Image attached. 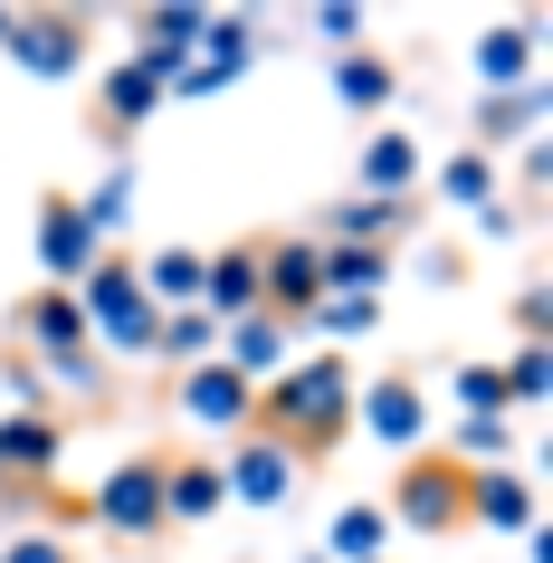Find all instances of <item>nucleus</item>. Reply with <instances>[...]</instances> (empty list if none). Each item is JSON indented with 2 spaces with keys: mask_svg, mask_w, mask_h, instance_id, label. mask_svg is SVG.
Wrapping results in <instances>:
<instances>
[{
  "mask_svg": "<svg viewBox=\"0 0 553 563\" xmlns=\"http://www.w3.org/2000/svg\"><path fill=\"white\" fill-rule=\"evenodd\" d=\"M324 306V249L306 230H277L258 239V316H277V325H306Z\"/></svg>",
  "mask_w": 553,
  "mask_h": 563,
  "instance_id": "obj_5",
  "label": "nucleus"
},
{
  "mask_svg": "<svg viewBox=\"0 0 553 563\" xmlns=\"http://www.w3.org/2000/svg\"><path fill=\"white\" fill-rule=\"evenodd\" d=\"M163 106H173V96L153 87V77H144L134 58H115V67H106V87H96V134H115V144H134V134H144V124L163 115Z\"/></svg>",
  "mask_w": 553,
  "mask_h": 563,
  "instance_id": "obj_18",
  "label": "nucleus"
},
{
  "mask_svg": "<svg viewBox=\"0 0 553 563\" xmlns=\"http://www.w3.org/2000/svg\"><path fill=\"white\" fill-rule=\"evenodd\" d=\"M248 430L287 440L296 459L316 468L324 449H344V430H353V363H344V354H306V363H287V373L258 391Z\"/></svg>",
  "mask_w": 553,
  "mask_h": 563,
  "instance_id": "obj_1",
  "label": "nucleus"
},
{
  "mask_svg": "<svg viewBox=\"0 0 553 563\" xmlns=\"http://www.w3.org/2000/svg\"><path fill=\"white\" fill-rule=\"evenodd\" d=\"M220 506H230L220 459H163V526H210Z\"/></svg>",
  "mask_w": 553,
  "mask_h": 563,
  "instance_id": "obj_20",
  "label": "nucleus"
},
{
  "mask_svg": "<svg viewBox=\"0 0 553 563\" xmlns=\"http://www.w3.org/2000/svg\"><path fill=\"white\" fill-rule=\"evenodd\" d=\"M306 30L344 58V48H363V10H353V0H324V10H306Z\"/></svg>",
  "mask_w": 553,
  "mask_h": 563,
  "instance_id": "obj_34",
  "label": "nucleus"
},
{
  "mask_svg": "<svg viewBox=\"0 0 553 563\" xmlns=\"http://www.w3.org/2000/svg\"><path fill=\"white\" fill-rule=\"evenodd\" d=\"M506 449H516L506 420H458V430H449V459H458V468H496Z\"/></svg>",
  "mask_w": 553,
  "mask_h": 563,
  "instance_id": "obj_31",
  "label": "nucleus"
},
{
  "mask_svg": "<svg viewBox=\"0 0 553 563\" xmlns=\"http://www.w3.org/2000/svg\"><path fill=\"white\" fill-rule=\"evenodd\" d=\"M77 297V316H87V344H106V354H153V334H163V316H153V297L134 287V258L124 249H96V267L67 287Z\"/></svg>",
  "mask_w": 553,
  "mask_h": 563,
  "instance_id": "obj_2",
  "label": "nucleus"
},
{
  "mask_svg": "<svg viewBox=\"0 0 553 563\" xmlns=\"http://www.w3.org/2000/svg\"><path fill=\"white\" fill-rule=\"evenodd\" d=\"M201 20H210V10H191V0H163V10H144L134 30H144L153 48H201Z\"/></svg>",
  "mask_w": 553,
  "mask_h": 563,
  "instance_id": "obj_32",
  "label": "nucleus"
},
{
  "mask_svg": "<svg viewBox=\"0 0 553 563\" xmlns=\"http://www.w3.org/2000/svg\"><path fill=\"white\" fill-rule=\"evenodd\" d=\"M353 430L363 440H381L391 459H410V449H430V391H420V373H373V383H353Z\"/></svg>",
  "mask_w": 553,
  "mask_h": 563,
  "instance_id": "obj_6",
  "label": "nucleus"
},
{
  "mask_svg": "<svg viewBox=\"0 0 553 563\" xmlns=\"http://www.w3.org/2000/svg\"><path fill=\"white\" fill-rule=\"evenodd\" d=\"M334 96H344L353 115H391V96H401V67L381 58V48H344V58H334Z\"/></svg>",
  "mask_w": 553,
  "mask_h": 563,
  "instance_id": "obj_23",
  "label": "nucleus"
},
{
  "mask_svg": "<svg viewBox=\"0 0 553 563\" xmlns=\"http://www.w3.org/2000/svg\"><path fill=\"white\" fill-rule=\"evenodd\" d=\"M87 526H106L115 544H153L163 534V459L134 449L124 468H106V487L87 497Z\"/></svg>",
  "mask_w": 553,
  "mask_h": 563,
  "instance_id": "obj_7",
  "label": "nucleus"
},
{
  "mask_svg": "<svg viewBox=\"0 0 553 563\" xmlns=\"http://www.w3.org/2000/svg\"><path fill=\"white\" fill-rule=\"evenodd\" d=\"M0 48H10V10H0Z\"/></svg>",
  "mask_w": 553,
  "mask_h": 563,
  "instance_id": "obj_38",
  "label": "nucleus"
},
{
  "mask_svg": "<svg viewBox=\"0 0 553 563\" xmlns=\"http://www.w3.org/2000/svg\"><path fill=\"white\" fill-rule=\"evenodd\" d=\"M506 87H534V20H496L477 38V96H506Z\"/></svg>",
  "mask_w": 553,
  "mask_h": 563,
  "instance_id": "obj_22",
  "label": "nucleus"
},
{
  "mask_svg": "<svg viewBox=\"0 0 553 563\" xmlns=\"http://www.w3.org/2000/svg\"><path fill=\"white\" fill-rule=\"evenodd\" d=\"M381 544H391L381 506H334V526H324V554L334 563H381Z\"/></svg>",
  "mask_w": 553,
  "mask_h": 563,
  "instance_id": "obj_25",
  "label": "nucleus"
},
{
  "mask_svg": "<svg viewBox=\"0 0 553 563\" xmlns=\"http://www.w3.org/2000/svg\"><path fill=\"white\" fill-rule=\"evenodd\" d=\"M439 201H449V210H467V220H477V210H487L496 201V191H506V181H496V163H487V153H449V163H439Z\"/></svg>",
  "mask_w": 553,
  "mask_h": 563,
  "instance_id": "obj_26",
  "label": "nucleus"
},
{
  "mask_svg": "<svg viewBox=\"0 0 553 563\" xmlns=\"http://www.w3.org/2000/svg\"><path fill=\"white\" fill-rule=\"evenodd\" d=\"M38 267H48V287H77L96 267V230L77 220V191H38Z\"/></svg>",
  "mask_w": 553,
  "mask_h": 563,
  "instance_id": "obj_15",
  "label": "nucleus"
},
{
  "mask_svg": "<svg viewBox=\"0 0 553 563\" xmlns=\"http://www.w3.org/2000/svg\"><path fill=\"white\" fill-rule=\"evenodd\" d=\"M381 563H391V554H381Z\"/></svg>",
  "mask_w": 553,
  "mask_h": 563,
  "instance_id": "obj_39",
  "label": "nucleus"
},
{
  "mask_svg": "<svg viewBox=\"0 0 553 563\" xmlns=\"http://www.w3.org/2000/svg\"><path fill=\"white\" fill-rule=\"evenodd\" d=\"M220 477H230V506H258V516H277V506L306 487V459H296L287 440H267V430H239L230 459H220Z\"/></svg>",
  "mask_w": 553,
  "mask_h": 563,
  "instance_id": "obj_8",
  "label": "nucleus"
},
{
  "mask_svg": "<svg viewBox=\"0 0 553 563\" xmlns=\"http://www.w3.org/2000/svg\"><path fill=\"white\" fill-rule=\"evenodd\" d=\"M201 316H210V325H239V316H258V239L201 249Z\"/></svg>",
  "mask_w": 553,
  "mask_h": 563,
  "instance_id": "obj_13",
  "label": "nucleus"
},
{
  "mask_svg": "<svg viewBox=\"0 0 553 563\" xmlns=\"http://www.w3.org/2000/svg\"><path fill=\"white\" fill-rule=\"evenodd\" d=\"M306 325H324V334H334V354H344V344H363V334L381 325V297H324Z\"/></svg>",
  "mask_w": 553,
  "mask_h": 563,
  "instance_id": "obj_30",
  "label": "nucleus"
},
{
  "mask_svg": "<svg viewBox=\"0 0 553 563\" xmlns=\"http://www.w3.org/2000/svg\"><path fill=\"white\" fill-rule=\"evenodd\" d=\"M467 526L534 534V477H516V468H477V477H467Z\"/></svg>",
  "mask_w": 553,
  "mask_h": 563,
  "instance_id": "obj_21",
  "label": "nucleus"
},
{
  "mask_svg": "<svg viewBox=\"0 0 553 563\" xmlns=\"http://www.w3.org/2000/svg\"><path fill=\"white\" fill-rule=\"evenodd\" d=\"M506 373V411H544L553 391V344H516V363H496Z\"/></svg>",
  "mask_w": 553,
  "mask_h": 563,
  "instance_id": "obj_29",
  "label": "nucleus"
},
{
  "mask_svg": "<svg viewBox=\"0 0 553 563\" xmlns=\"http://www.w3.org/2000/svg\"><path fill=\"white\" fill-rule=\"evenodd\" d=\"M20 334H30V363H38V373H48V363L96 354V344H87V316H77V297H67V287H38V297L20 306Z\"/></svg>",
  "mask_w": 553,
  "mask_h": 563,
  "instance_id": "obj_16",
  "label": "nucleus"
},
{
  "mask_svg": "<svg viewBox=\"0 0 553 563\" xmlns=\"http://www.w3.org/2000/svg\"><path fill=\"white\" fill-rule=\"evenodd\" d=\"M248 411H258V391L239 383L220 354L181 373V420H201V430H220V440H239V430H248Z\"/></svg>",
  "mask_w": 553,
  "mask_h": 563,
  "instance_id": "obj_14",
  "label": "nucleus"
},
{
  "mask_svg": "<svg viewBox=\"0 0 553 563\" xmlns=\"http://www.w3.org/2000/svg\"><path fill=\"white\" fill-rule=\"evenodd\" d=\"M410 220H420V201H324V220L306 239H324V249H401L410 239Z\"/></svg>",
  "mask_w": 553,
  "mask_h": 563,
  "instance_id": "obj_12",
  "label": "nucleus"
},
{
  "mask_svg": "<svg viewBox=\"0 0 553 563\" xmlns=\"http://www.w3.org/2000/svg\"><path fill=\"white\" fill-rule=\"evenodd\" d=\"M420 181H430L420 134H410V124H373V144L353 163V191H363V201H420Z\"/></svg>",
  "mask_w": 553,
  "mask_h": 563,
  "instance_id": "obj_11",
  "label": "nucleus"
},
{
  "mask_svg": "<svg viewBox=\"0 0 553 563\" xmlns=\"http://www.w3.org/2000/svg\"><path fill=\"white\" fill-rule=\"evenodd\" d=\"M287 344H296V325H277V316H239V325H220V363H230L248 391H267V383L296 363Z\"/></svg>",
  "mask_w": 553,
  "mask_h": 563,
  "instance_id": "obj_17",
  "label": "nucleus"
},
{
  "mask_svg": "<svg viewBox=\"0 0 553 563\" xmlns=\"http://www.w3.org/2000/svg\"><path fill=\"white\" fill-rule=\"evenodd\" d=\"M0 563H77V554H67V534H10Z\"/></svg>",
  "mask_w": 553,
  "mask_h": 563,
  "instance_id": "obj_36",
  "label": "nucleus"
},
{
  "mask_svg": "<svg viewBox=\"0 0 553 563\" xmlns=\"http://www.w3.org/2000/svg\"><path fill=\"white\" fill-rule=\"evenodd\" d=\"M467 477H477V468H458L439 440L410 449V459H401V487H391V506H381V516H391V526H410V534H467Z\"/></svg>",
  "mask_w": 553,
  "mask_h": 563,
  "instance_id": "obj_4",
  "label": "nucleus"
},
{
  "mask_svg": "<svg viewBox=\"0 0 553 563\" xmlns=\"http://www.w3.org/2000/svg\"><path fill=\"white\" fill-rule=\"evenodd\" d=\"M458 411L467 420H506V373L496 363H458Z\"/></svg>",
  "mask_w": 553,
  "mask_h": 563,
  "instance_id": "obj_33",
  "label": "nucleus"
},
{
  "mask_svg": "<svg viewBox=\"0 0 553 563\" xmlns=\"http://www.w3.org/2000/svg\"><path fill=\"white\" fill-rule=\"evenodd\" d=\"M77 220H87V230H96V249H115V230H124V220H134V173H124V163H115V173L96 181V191H77Z\"/></svg>",
  "mask_w": 553,
  "mask_h": 563,
  "instance_id": "obj_28",
  "label": "nucleus"
},
{
  "mask_svg": "<svg viewBox=\"0 0 553 563\" xmlns=\"http://www.w3.org/2000/svg\"><path fill=\"white\" fill-rule=\"evenodd\" d=\"M58 449H67V420L58 411H0V497H48L58 477Z\"/></svg>",
  "mask_w": 553,
  "mask_h": 563,
  "instance_id": "obj_9",
  "label": "nucleus"
},
{
  "mask_svg": "<svg viewBox=\"0 0 553 563\" xmlns=\"http://www.w3.org/2000/svg\"><path fill=\"white\" fill-rule=\"evenodd\" d=\"M516 344H544V287H524V297H516Z\"/></svg>",
  "mask_w": 553,
  "mask_h": 563,
  "instance_id": "obj_37",
  "label": "nucleus"
},
{
  "mask_svg": "<svg viewBox=\"0 0 553 563\" xmlns=\"http://www.w3.org/2000/svg\"><path fill=\"white\" fill-rule=\"evenodd\" d=\"M0 383H10V401H20V411H48V373H38L30 354H0Z\"/></svg>",
  "mask_w": 553,
  "mask_h": 563,
  "instance_id": "obj_35",
  "label": "nucleus"
},
{
  "mask_svg": "<svg viewBox=\"0 0 553 563\" xmlns=\"http://www.w3.org/2000/svg\"><path fill=\"white\" fill-rule=\"evenodd\" d=\"M220 354V325H210L201 306H181V316H163V334H153V363H173V373H191V363Z\"/></svg>",
  "mask_w": 553,
  "mask_h": 563,
  "instance_id": "obj_27",
  "label": "nucleus"
},
{
  "mask_svg": "<svg viewBox=\"0 0 553 563\" xmlns=\"http://www.w3.org/2000/svg\"><path fill=\"white\" fill-rule=\"evenodd\" d=\"M324 249V239H316ZM391 249H324V297H381V287H391Z\"/></svg>",
  "mask_w": 553,
  "mask_h": 563,
  "instance_id": "obj_24",
  "label": "nucleus"
},
{
  "mask_svg": "<svg viewBox=\"0 0 553 563\" xmlns=\"http://www.w3.org/2000/svg\"><path fill=\"white\" fill-rule=\"evenodd\" d=\"M0 58L38 77V87H67V77H87L96 58V10H10V48Z\"/></svg>",
  "mask_w": 553,
  "mask_h": 563,
  "instance_id": "obj_3",
  "label": "nucleus"
},
{
  "mask_svg": "<svg viewBox=\"0 0 553 563\" xmlns=\"http://www.w3.org/2000/svg\"><path fill=\"white\" fill-rule=\"evenodd\" d=\"M544 134V77L534 87H506V96H477V134H467V153H506V144H534Z\"/></svg>",
  "mask_w": 553,
  "mask_h": 563,
  "instance_id": "obj_19",
  "label": "nucleus"
},
{
  "mask_svg": "<svg viewBox=\"0 0 553 563\" xmlns=\"http://www.w3.org/2000/svg\"><path fill=\"white\" fill-rule=\"evenodd\" d=\"M248 67H258V20H248V10H210L201 48H191V67H181L173 96H220V87H239Z\"/></svg>",
  "mask_w": 553,
  "mask_h": 563,
  "instance_id": "obj_10",
  "label": "nucleus"
}]
</instances>
